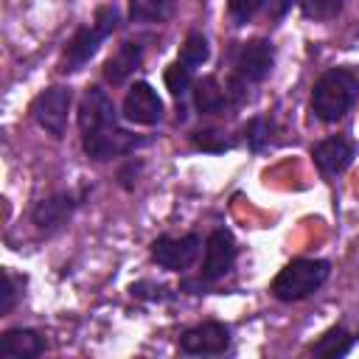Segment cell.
I'll use <instances>...</instances> for the list:
<instances>
[{
    "label": "cell",
    "mask_w": 359,
    "mask_h": 359,
    "mask_svg": "<svg viewBox=\"0 0 359 359\" xmlns=\"http://www.w3.org/2000/svg\"><path fill=\"white\" fill-rule=\"evenodd\" d=\"M123 115H118L112 98L107 95L104 87L93 84L84 90L81 101H79V135H81V149L90 160L95 163H107L123 154H132L135 149L146 146L149 137H140L135 132H129L121 123Z\"/></svg>",
    "instance_id": "6da1fadb"
},
{
    "label": "cell",
    "mask_w": 359,
    "mask_h": 359,
    "mask_svg": "<svg viewBox=\"0 0 359 359\" xmlns=\"http://www.w3.org/2000/svg\"><path fill=\"white\" fill-rule=\"evenodd\" d=\"M359 95V79L348 67H331L325 70L311 90V112L323 123H337L348 115Z\"/></svg>",
    "instance_id": "7a4b0ae2"
},
{
    "label": "cell",
    "mask_w": 359,
    "mask_h": 359,
    "mask_svg": "<svg viewBox=\"0 0 359 359\" xmlns=\"http://www.w3.org/2000/svg\"><path fill=\"white\" fill-rule=\"evenodd\" d=\"M121 25V11L115 6H101L93 17V22L81 25L65 45V53H62V62H59V70L62 73H73V70H81L95 53L98 48L104 45L107 36L115 34V28Z\"/></svg>",
    "instance_id": "3957f363"
},
{
    "label": "cell",
    "mask_w": 359,
    "mask_h": 359,
    "mask_svg": "<svg viewBox=\"0 0 359 359\" xmlns=\"http://www.w3.org/2000/svg\"><path fill=\"white\" fill-rule=\"evenodd\" d=\"M331 275V261L325 258H294L272 278V297L280 303H300L311 297Z\"/></svg>",
    "instance_id": "277c9868"
},
{
    "label": "cell",
    "mask_w": 359,
    "mask_h": 359,
    "mask_svg": "<svg viewBox=\"0 0 359 359\" xmlns=\"http://www.w3.org/2000/svg\"><path fill=\"white\" fill-rule=\"evenodd\" d=\"M236 258H238V244H236L233 233L227 227H216L205 238V255H202V272H199V278L182 280L180 289L182 292H191V294H202L210 283L222 280L236 266Z\"/></svg>",
    "instance_id": "5b68a950"
},
{
    "label": "cell",
    "mask_w": 359,
    "mask_h": 359,
    "mask_svg": "<svg viewBox=\"0 0 359 359\" xmlns=\"http://www.w3.org/2000/svg\"><path fill=\"white\" fill-rule=\"evenodd\" d=\"M70 104H73V90L65 84H53L48 90H42L34 104H31V118L34 123L50 135L53 140L65 137L67 132V115H70Z\"/></svg>",
    "instance_id": "8992f818"
},
{
    "label": "cell",
    "mask_w": 359,
    "mask_h": 359,
    "mask_svg": "<svg viewBox=\"0 0 359 359\" xmlns=\"http://www.w3.org/2000/svg\"><path fill=\"white\" fill-rule=\"evenodd\" d=\"M202 238L199 233H185V236H160L151 241V258L168 269V272H185L194 266L199 258Z\"/></svg>",
    "instance_id": "52a82bcc"
},
{
    "label": "cell",
    "mask_w": 359,
    "mask_h": 359,
    "mask_svg": "<svg viewBox=\"0 0 359 359\" xmlns=\"http://www.w3.org/2000/svg\"><path fill=\"white\" fill-rule=\"evenodd\" d=\"M121 115L126 123H135V126H157L165 115V107L149 81H135L123 95Z\"/></svg>",
    "instance_id": "ba28073f"
},
{
    "label": "cell",
    "mask_w": 359,
    "mask_h": 359,
    "mask_svg": "<svg viewBox=\"0 0 359 359\" xmlns=\"http://www.w3.org/2000/svg\"><path fill=\"white\" fill-rule=\"evenodd\" d=\"M236 79H241L244 84H261L272 67H275V45L269 39H250L241 42V48L236 50Z\"/></svg>",
    "instance_id": "9c48e42d"
},
{
    "label": "cell",
    "mask_w": 359,
    "mask_h": 359,
    "mask_svg": "<svg viewBox=\"0 0 359 359\" xmlns=\"http://www.w3.org/2000/svg\"><path fill=\"white\" fill-rule=\"evenodd\" d=\"M230 342H233L230 325H224L219 320H208V323H199V325L182 331L180 351L188 356H216V353H224L230 348Z\"/></svg>",
    "instance_id": "30bf717a"
},
{
    "label": "cell",
    "mask_w": 359,
    "mask_h": 359,
    "mask_svg": "<svg viewBox=\"0 0 359 359\" xmlns=\"http://www.w3.org/2000/svg\"><path fill=\"white\" fill-rule=\"evenodd\" d=\"M76 208H79V196L70 194V191H59V194H53V196H48V199H39V202L31 208V224H34L39 233L50 236V233H56L62 224H67V219L73 216Z\"/></svg>",
    "instance_id": "8fae6325"
},
{
    "label": "cell",
    "mask_w": 359,
    "mask_h": 359,
    "mask_svg": "<svg viewBox=\"0 0 359 359\" xmlns=\"http://www.w3.org/2000/svg\"><path fill=\"white\" fill-rule=\"evenodd\" d=\"M140 65H143V45L135 42V39H123V42L107 56V62H104V67H101V76H104L107 84L118 87V84H126L129 76H132Z\"/></svg>",
    "instance_id": "7c38bea8"
},
{
    "label": "cell",
    "mask_w": 359,
    "mask_h": 359,
    "mask_svg": "<svg viewBox=\"0 0 359 359\" xmlns=\"http://www.w3.org/2000/svg\"><path fill=\"white\" fill-rule=\"evenodd\" d=\"M353 154H356V146H353L348 137H342V135L325 137V140H320V143L311 146L314 165H317L323 174H328V177L342 174V171L351 165Z\"/></svg>",
    "instance_id": "4fadbf2b"
},
{
    "label": "cell",
    "mask_w": 359,
    "mask_h": 359,
    "mask_svg": "<svg viewBox=\"0 0 359 359\" xmlns=\"http://www.w3.org/2000/svg\"><path fill=\"white\" fill-rule=\"evenodd\" d=\"M45 348H48L45 337L34 328H8L0 334V356L34 359V356H42Z\"/></svg>",
    "instance_id": "5bb4252c"
},
{
    "label": "cell",
    "mask_w": 359,
    "mask_h": 359,
    "mask_svg": "<svg viewBox=\"0 0 359 359\" xmlns=\"http://www.w3.org/2000/svg\"><path fill=\"white\" fill-rule=\"evenodd\" d=\"M191 101H194V109H196L199 115H219V112H224V107L230 104V95H227V90L219 84L216 76H202V79L194 81Z\"/></svg>",
    "instance_id": "9a60e30c"
},
{
    "label": "cell",
    "mask_w": 359,
    "mask_h": 359,
    "mask_svg": "<svg viewBox=\"0 0 359 359\" xmlns=\"http://www.w3.org/2000/svg\"><path fill=\"white\" fill-rule=\"evenodd\" d=\"M359 334H351L348 328L342 325H334L328 328L314 345H311V356H325V359H342L351 353V348L356 345Z\"/></svg>",
    "instance_id": "2e32d148"
},
{
    "label": "cell",
    "mask_w": 359,
    "mask_h": 359,
    "mask_svg": "<svg viewBox=\"0 0 359 359\" xmlns=\"http://www.w3.org/2000/svg\"><path fill=\"white\" fill-rule=\"evenodd\" d=\"M177 8V0H129V22H165Z\"/></svg>",
    "instance_id": "e0dca14e"
},
{
    "label": "cell",
    "mask_w": 359,
    "mask_h": 359,
    "mask_svg": "<svg viewBox=\"0 0 359 359\" xmlns=\"http://www.w3.org/2000/svg\"><path fill=\"white\" fill-rule=\"evenodd\" d=\"M272 3H278L275 14L280 17V14L289 8L292 0H227V11H230V17H233L236 25H247L255 14H261V11H264L266 6H272Z\"/></svg>",
    "instance_id": "ac0fdd59"
},
{
    "label": "cell",
    "mask_w": 359,
    "mask_h": 359,
    "mask_svg": "<svg viewBox=\"0 0 359 359\" xmlns=\"http://www.w3.org/2000/svg\"><path fill=\"white\" fill-rule=\"evenodd\" d=\"M163 79H165V87H168V93L182 104L188 95H191V90H194V81H196V76H194V70L191 67H185L180 59L177 62H171L168 67H165V73H163Z\"/></svg>",
    "instance_id": "d6986e66"
},
{
    "label": "cell",
    "mask_w": 359,
    "mask_h": 359,
    "mask_svg": "<svg viewBox=\"0 0 359 359\" xmlns=\"http://www.w3.org/2000/svg\"><path fill=\"white\" fill-rule=\"evenodd\" d=\"M185 67H191V70H196L199 65H205L208 59H210V45H208V36L205 34H199V31H194V34H188L185 36V42H182V48H180V56H177Z\"/></svg>",
    "instance_id": "ffe728a7"
},
{
    "label": "cell",
    "mask_w": 359,
    "mask_h": 359,
    "mask_svg": "<svg viewBox=\"0 0 359 359\" xmlns=\"http://www.w3.org/2000/svg\"><path fill=\"white\" fill-rule=\"evenodd\" d=\"M272 132H275V123H272V118H266V115H255V118H250L247 123H244V143H247V149L250 151H261L269 140H272Z\"/></svg>",
    "instance_id": "44dd1931"
},
{
    "label": "cell",
    "mask_w": 359,
    "mask_h": 359,
    "mask_svg": "<svg viewBox=\"0 0 359 359\" xmlns=\"http://www.w3.org/2000/svg\"><path fill=\"white\" fill-rule=\"evenodd\" d=\"M297 3H300V14L314 22H328L339 17L345 8V0H297Z\"/></svg>",
    "instance_id": "7402d4cb"
},
{
    "label": "cell",
    "mask_w": 359,
    "mask_h": 359,
    "mask_svg": "<svg viewBox=\"0 0 359 359\" xmlns=\"http://www.w3.org/2000/svg\"><path fill=\"white\" fill-rule=\"evenodd\" d=\"M25 286V278H20V275H14L11 269H3V292H0V317H6V314H11L14 311V306H17V300H20V289Z\"/></svg>",
    "instance_id": "603a6c76"
},
{
    "label": "cell",
    "mask_w": 359,
    "mask_h": 359,
    "mask_svg": "<svg viewBox=\"0 0 359 359\" xmlns=\"http://www.w3.org/2000/svg\"><path fill=\"white\" fill-rule=\"evenodd\" d=\"M191 143L199 149V151H210V154H222L227 149H233V140H227L222 132L216 129H196L191 135Z\"/></svg>",
    "instance_id": "cb8c5ba5"
},
{
    "label": "cell",
    "mask_w": 359,
    "mask_h": 359,
    "mask_svg": "<svg viewBox=\"0 0 359 359\" xmlns=\"http://www.w3.org/2000/svg\"><path fill=\"white\" fill-rule=\"evenodd\" d=\"M129 292H132V297H140V300H174V294L163 286V283H151V280H137V283H132L129 286Z\"/></svg>",
    "instance_id": "d4e9b609"
},
{
    "label": "cell",
    "mask_w": 359,
    "mask_h": 359,
    "mask_svg": "<svg viewBox=\"0 0 359 359\" xmlns=\"http://www.w3.org/2000/svg\"><path fill=\"white\" fill-rule=\"evenodd\" d=\"M140 171H143V160L140 157H129L121 168H118V185L123 191H135L137 180H140Z\"/></svg>",
    "instance_id": "484cf974"
}]
</instances>
